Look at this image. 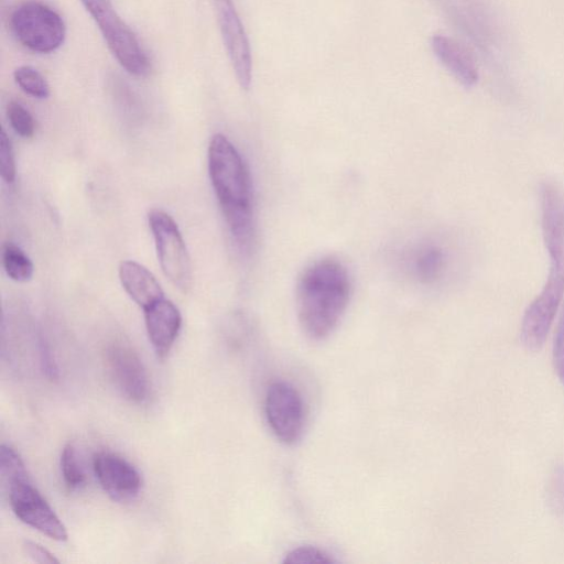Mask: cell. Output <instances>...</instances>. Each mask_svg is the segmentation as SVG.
<instances>
[{
    "label": "cell",
    "mask_w": 564,
    "mask_h": 564,
    "mask_svg": "<svg viewBox=\"0 0 564 564\" xmlns=\"http://www.w3.org/2000/svg\"><path fill=\"white\" fill-rule=\"evenodd\" d=\"M98 25L119 64L134 76L149 72V58L133 31L118 15L110 0H80Z\"/></svg>",
    "instance_id": "obj_5"
},
{
    "label": "cell",
    "mask_w": 564,
    "mask_h": 564,
    "mask_svg": "<svg viewBox=\"0 0 564 564\" xmlns=\"http://www.w3.org/2000/svg\"><path fill=\"white\" fill-rule=\"evenodd\" d=\"M351 280L346 267L334 258L311 263L296 284L301 327L313 340L326 338L337 326L349 303Z\"/></svg>",
    "instance_id": "obj_3"
},
{
    "label": "cell",
    "mask_w": 564,
    "mask_h": 564,
    "mask_svg": "<svg viewBox=\"0 0 564 564\" xmlns=\"http://www.w3.org/2000/svg\"><path fill=\"white\" fill-rule=\"evenodd\" d=\"M148 219L162 271L177 289L187 291L192 285V265L177 224L161 209H152Z\"/></svg>",
    "instance_id": "obj_7"
},
{
    "label": "cell",
    "mask_w": 564,
    "mask_h": 564,
    "mask_svg": "<svg viewBox=\"0 0 564 564\" xmlns=\"http://www.w3.org/2000/svg\"><path fill=\"white\" fill-rule=\"evenodd\" d=\"M108 371L119 391L133 402L148 395V377L137 352L122 343H113L106 350Z\"/></svg>",
    "instance_id": "obj_11"
},
{
    "label": "cell",
    "mask_w": 564,
    "mask_h": 564,
    "mask_svg": "<svg viewBox=\"0 0 564 564\" xmlns=\"http://www.w3.org/2000/svg\"><path fill=\"white\" fill-rule=\"evenodd\" d=\"M448 262V251L438 243L429 242L412 254L410 268L419 282L432 285L444 278Z\"/></svg>",
    "instance_id": "obj_15"
},
{
    "label": "cell",
    "mask_w": 564,
    "mask_h": 564,
    "mask_svg": "<svg viewBox=\"0 0 564 564\" xmlns=\"http://www.w3.org/2000/svg\"><path fill=\"white\" fill-rule=\"evenodd\" d=\"M23 547L26 554L37 563H57L58 560L51 552L37 543L25 541Z\"/></svg>",
    "instance_id": "obj_24"
},
{
    "label": "cell",
    "mask_w": 564,
    "mask_h": 564,
    "mask_svg": "<svg viewBox=\"0 0 564 564\" xmlns=\"http://www.w3.org/2000/svg\"><path fill=\"white\" fill-rule=\"evenodd\" d=\"M61 470L66 487L78 490L86 484V474L75 446L66 444L61 454Z\"/></svg>",
    "instance_id": "obj_17"
},
{
    "label": "cell",
    "mask_w": 564,
    "mask_h": 564,
    "mask_svg": "<svg viewBox=\"0 0 564 564\" xmlns=\"http://www.w3.org/2000/svg\"><path fill=\"white\" fill-rule=\"evenodd\" d=\"M7 116L12 129L22 138H31L35 131L34 118L30 111L18 101L9 102Z\"/></svg>",
    "instance_id": "obj_19"
},
{
    "label": "cell",
    "mask_w": 564,
    "mask_h": 564,
    "mask_svg": "<svg viewBox=\"0 0 564 564\" xmlns=\"http://www.w3.org/2000/svg\"><path fill=\"white\" fill-rule=\"evenodd\" d=\"M119 279L129 296L142 308L164 297L155 276L135 261L127 260L120 263Z\"/></svg>",
    "instance_id": "obj_14"
},
{
    "label": "cell",
    "mask_w": 564,
    "mask_h": 564,
    "mask_svg": "<svg viewBox=\"0 0 564 564\" xmlns=\"http://www.w3.org/2000/svg\"><path fill=\"white\" fill-rule=\"evenodd\" d=\"M265 415L273 434L285 444L295 443L304 426V405L297 390L288 382L272 383L265 397Z\"/></svg>",
    "instance_id": "obj_8"
},
{
    "label": "cell",
    "mask_w": 564,
    "mask_h": 564,
    "mask_svg": "<svg viewBox=\"0 0 564 564\" xmlns=\"http://www.w3.org/2000/svg\"><path fill=\"white\" fill-rule=\"evenodd\" d=\"M94 470L104 491L115 501L134 500L142 487L139 470L122 456L99 452L94 457Z\"/></svg>",
    "instance_id": "obj_10"
},
{
    "label": "cell",
    "mask_w": 564,
    "mask_h": 564,
    "mask_svg": "<svg viewBox=\"0 0 564 564\" xmlns=\"http://www.w3.org/2000/svg\"><path fill=\"white\" fill-rule=\"evenodd\" d=\"M143 312L150 343L158 357L164 358L180 333L181 313L175 304L165 297L147 306Z\"/></svg>",
    "instance_id": "obj_12"
},
{
    "label": "cell",
    "mask_w": 564,
    "mask_h": 564,
    "mask_svg": "<svg viewBox=\"0 0 564 564\" xmlns=\"http://www.w3.org/2000/svg\"><path fill=\"white\" fill-rule=\"evenodd\" d=\"M552 503L554 505L555 509L560 512H564V469L558 468L555 471V475L553 477L552 481Z\"/></svg>",
    "instance_id": "obj_23"
},
{
    "label": "cell",
    "mask_w": 564,
    "mask_h": 564,
    "mask_svg": "<svg viewBox=\"0 0 564 564\" xmlns=\"http://www.w3.org/2000/svg\"><path fill=\"white\" fill-rule=\"evenodd\" d=\"M208 172L236 245L243 252H249L254 241L251 178L242 156L221 133H216L210 139Z\"/></svg>",
    "instance_id": "obj_2"
},
{
    "label": "cell",
    "mask_w": 564,
    "mask_h": 564,
    "mask_svg": "<svg viewBox=\"0 0 564 564\" xmlns=\"http://www.w3.org/2000/svg\"><path fill=\"white\" fill-rule=\"evenodd\" d=\"M2 264L7 275L17 282L29 281L34 272V265L24 251L13 242L2 247Z\"/></svg>",
    "instance_id": "obj_16"
},
{
    "label": "cell",
    "mask_w": 564,
    "mask_h": 564,
    "mask_svg": "<svg viewBox=\"0 0 564 564\" xmlns=\"http://www.w3.org/2000/svg\"><path fill=\"white\" fill-rule=\"evenodd\" d=\"M0 165L1 176L7 183H12L15 178V163L11 142L4 130L0 134Z\"/></svg>",
    "instance_id": "obj_21"
},
{
    "label": "cell",
    "mask_w": 564,
    "mask_h": 564,
    "mask_svg": "<svg viewBox=\"0 0 564 564\" xmlns=\"http://www.w3.org/2000/svg\"><path fill=\"white\" fill-rule=\"evenodd\" d=\"M553 364L555 372L564 386V304L554 336Z\"/></svg>",
    "instance_id": "obj_22"
},
{
    "label": "cell",
    "mask_w": 564,
    "mask_h": 564,
    "mask_svg": "<svg viewBox=\"0 0 564 564\" xmlns=\"http://www.w3.org/2000/svg\"><path fill=\"white\" fill-rule=\"evenodd\" d=\"M214 6L235 76L241 88L248 89L252 78V57L243 24L232 0H214Z\"/></svg>",
    "instance_id": "obj_9"
},
{
    "label": "cell",
    "mask_w": 564,
    "mask_h": 564,
    "mask_svg": "<svg viewBox=\"0 0 564 564\" xmlns=\"http://www.w3.org/2000/svg\"><path fill=\"white\" fill-rule=\"evenodd\" d=\"M10 29L19 43L35 53L56 51L66 36L62 17L40 1H26L14 8Z\"/></svg>",
    "instance_id": "obj_6"
},
{
    "label": "cell",
    "mask_w": 564,
    "mask_h": 564,
    "mask_svg": "<svg viewBox=\"0 0 564 564\" xmlns=\"http://www.w3.org/2000/svg\"><path fill=\"white\" fill-rule=\"evenodd\" d=\"M13 77L18 86L28 95L45 99L50 96V86L42 74L32 66H20L14 69Z\"/></svg>",
    "instance_id": "obj_18"
},
{
    "label": "cell",
    "mask_w": 564,
    "mask_h": 564,
    "mask_svg": "<svg viewBox=\"0 0 564 564\" xmlns=\"http://www.w3.org/2000/svg\"><path fill=\"white\" fill-rule=\"evenodd\" d=\"M433 53L441 64L466 88L478 82V70L468 52L448 36L436 34L431 40Z\"/></svg>",
    "instance_id": "obj_13"
},
{
    "label": "cell",
    "mask_w": 564,
    "mask_h": 564,
    "mask_svg": "<svg viewBox=\"0 0 564 564\" xmlns=\"http://www.w3.org/2000/svg\"><path fill=\"white\" fill-rule=\"evenodd\" d=\"M0 469L11 509L26 525L56 541H66L67 531L53 508L30 481L19 454L2 444Z\"/></svg>",
    "instance_id": "obj_4"
},
{
    "label": "cell",
    "mask_w": 564,
    "mask_h": 564,
    "mask_svg": "<svg viewBox=\"0 0 564 564\" xmlns=\"http://www.w3.org/2000/svg\"><path fill=\"white\" fill-rule=\"evenodd\" d=\"M334 560L324 551L313 546H300L289 552L284 563L290 564H329Z\"/></svg>",
    "instance_id": "obj_20"
},
{
    "label": "cell",
    "mask_w": 564,
    "mask_h": 564,
    "mask_svg": "<svg viewBox=\"0 0 564 564\" xmlns=\"http://www.w3.org/2000/svg\"><path fill=\"white\" fill-rule=\"evenodd\" d=\"M541 212L550 269L542 291L525 310L521 323V341L530 351L543 346L564 296V199L553 184L542 185Z\"/></svg>",
    "instance_id": "obj_1"
}]
</instances>
